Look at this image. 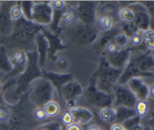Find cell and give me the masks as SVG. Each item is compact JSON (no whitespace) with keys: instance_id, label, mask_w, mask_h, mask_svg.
I'll return each instance as SVG.
<instances>
[{"instance_id":"cell-12","label":"cell","mask_w":154,"mask_h":130,"mask_svg":"<svg viewBox=\"0 0 154 130\" xmlns=\"http://www.w3.org/2000/svg\"><path fill=\"white\" fill-rule=\"evenodd\" d=\"M128 37L125 34H120L116 37L115 42L117 46L123 47L128 43Z\"/></svg>"},{"instance_id":"cell-10","label":"cell","mask_w":154,"mask_h":130,"mask_svg":"<svg viewBox=\"0 0 154 130\" xmlns=\"http://www.w3.org/2000/svg\"><path fill=\"white\" fill-rule=\"evenodd\" d=\"M130 41L131 44L132 45H135V46H138V45H141L143 42V36L142 35L140 34L139 32H135L134 34H132V36L130 37Z\"/></svg>"},{"instance_id":"cell-24","label":"cell","mask_w":154,"mask_h":130,"mask_svg":"<svg viewBox=\"0 0 154 130\" xmlns=\"http://www.w3.org/2000/svg\"><path fill=\"white\" fill-rule=\"evenodd\" d=\"M42 130H49V129H42Z\"/></svg>"},{"instance_id":"cell-4","label":"cell","mask_w":154,"mask_h":130,"mask_svg":"<svg viewBox=\"0 0 154 130\" xmlns=\"http://www.w3.org/2000/svg\"><path fill=\"white\" fill-rule=\"evenodd\" d=\"M149 110L148 102L145 99H138L135 105V111L137 116L142 118L147 115Z\"/></svg>"},{"instance_id":"cell-19","label":"cell","mask_w":154,"mask_h":130,"mask_svg":"<svg viewBox=\"0 0 154 130\" xmlns=\"http://www.w3.org/2000/svg\"><path fill=\"white\" fill-rule=\"evenodd\" d=\"M107 48H108V51L111 53L115 52L116 50H117V46H116L115 44L110 43L108 44V46H107Z\"/></svg>"},{"instance_id":"cell-9","label":"cell","mask_w":154,"mask_h":130,"mask_svg":"<svg viewBox=\"0 0 154 130\" xmlns=\"http://www.w3.org/2000/svg\"><path fill=\"white\" fill-rule=\"evenodd\" d=\"M23 15V10L21 7L18 5L12 6L10 10V16L13 20H17L20 19Z\"/></svg>"},{"instance_id":"cell-1","label":"cell","mask_w":154,"mask_h":130,"mask_svg":"<svg viewBox=\"0 0 154 130\" xmlns=\"http://www.w3.org/2000/svg\"><path fill=\"white\" fill-rule=\"evenodd\" d=\"M75 117V120H77L78 123L86 124L93 118V114L89 110L83 108H77L70 110Z\"/></svg>"},{"instance_id":"cell-16","label":"cell","mask_w":154,"mask_h":130,"mask_svg":"<svg viewBox=\"0 0 154 130\" xmlns=\"http://www.w3.org/2000/svg\"><path fill=\"white\" fill-rule=\"evenodd\" d=\"M66 5V2L64 1H54L53 2V6L57 10H63Z\"/></svg>"},{"instance_id":"cell-22","label":"cell","mask_w":154,"mask_h":130,"mask_svg":"<svg viewBox=\"0 0 154 130\" xmlns=\"http://www.w3.org/2000/svg\"><path fill=\"white\" fill-rule=\"evenodd\" d=\"M87 130H102L101 128L99 127L97 125H91L90 126H89L88 129Z\"/></svg>"},{"instance_id":"cell-21","label":"cell","mask_w":154,"mask_h":130,"mask_svg":"<svg viewBox=\"0 0 154 130\" xmlns=\"http://www.w3.org/2000/svg\"><path fill=\"white\" fill-rule=\"evenodd\" d=\"M148 93H149V96H150V98L154 99V84H151V85L149 87Z\"/></svg>"},{"instance_id":"cell-8","label":"cell","mask_w":154,"mask_h":130,"mask_svg":"<svg viewBox=\"0 0 154 130\" xmlns=\"http://www.w3.org/2000/svg\"><path fill=\"white\" fill-rule=\"evenodd\" d=\"M61 122L63 125L69 126L75 122V117L70 111H66L61 116Z\"/></svg>"},{"instance_id":"cell-20","label":"cell","mask_w":154,"mask_h":130,"mask_svg":"<svg viewBox=\"0 0 154 130\" xmlns=\"http://www.w3.org/2000/svg\"><path fill=\"white\" fill-rule=\"evenodd\" d=\"M111 130H125V129L121 124H119V123H114V124L111 126Z\"/></svg>"},{"instance_id":"cell-14","label":"cell","mask_w":154,"mask_h":130,"mask_svg":"<svg viewBox=\"0 0 154 130\" xmlns=\"http://www.w3.org/2000/svg\"><path fill=\"white\" fill-rule=\"evenodd\" d=\"M14 60L17 64H23L25 61V56L22 51H17L14 54Z\"/></svg>"},{"instance_id":"cell-18","label":"cell","mask_w":154,"mask_h":130,"mask_svg":"<svg viewBox=\"0 0 154 130\" xmlns=\"http://www.w3.org/2000/svg\"><path fill=\"white\" fill-rule=\"evenodd\" d=\"M145 43L146 46H147V48L149 50H151V51L154 50V39H150V40L148 41H145Z\"/></svg>"},{"instance_id":"cell-6","label":"cell","mask_w":154,"mask_h":130,"mask_svg":"<svg viewBox=\"0 0 154 130\" xmlns=\"http://www.w3.org/2000/svg\"><path fill=\"white\" fill-rule=\"evenodd\" d=\"M99 25L102 30L107 31L112 28L114 25V20L112 17L109 16H102L99 19Z\"/></svg>"},{"instance_id":"cell-25","label":"cell","mask_w":154,"mask_h":130,"mask_svg":"<svg viewBox=\"0 0 154 130\" xmlns=\"http://www.w3.org/2000/svg\"><path fill=\"white\" fill-rule=\"evenodd\" d=\"M125 130H126V129H125Z\"/></svg>"},{"instance_id":"cell-11","label":"cell","mask_w":154,"mask_h":130,"mask_svg":"<svg viewBox=\"0 0 154 130\" xmlns=\"http://www.w3.org/2000/svg\"><path fill=\"white\" fill-rule=\"evenodd\" d=\"M33 115H34L35 118L39 121H42V120H45L48 118L45 111L42 108H35L34 110V112H33Z\"/></svg>"},{"instance_id":"cell-15","label":"cell","mask_w":154,"mask_h":130,"mask_svg":"<svg viewBox=\"0 0 154 130\" xmlns=\"http://www.w3.org/2000/svg\"><path fill=\"white\" fill-rule=\"evenodd\" d=\"M143 39H145V41L150 40V39H154V31L150 29H147L144 30L143 32Z\"/></svg>"},{"instance_id":"cell-13","label":"cell","mask_w":154,"mask_h":130,"mask_svg":"<svg viewBox=\"0 0 154 130\" xmlns=\"http://www.w3.org/2000/svg\"><path fill=\"white\" fill-rule=\"evenodd\" d=\"M62 20L66 23H70L74 20V14L70 11H65L62 14Z\"/></svg>"},{"instance_id":"cell-23","label":"cell","mask_w":154,"mask_h":130,"mask_svg":"<svg viewBox=\"0 0 154 130\" xmlns=\"http://www.w3.org/2000/svg\"><path fill=\"white\" fill-rule=\"evenodd\" d=\"M1 90H2V84L0 83V93H1Z\"/></svg>"},{"instance_id":"cell-17","label":"cell","mask_w":154,"mask_h":130,"mask_svg":"<svg viewBox=\"0 0 154 130\" xmlns=\"http://www.w3.org/2000/svg\"><path fill=\"white\" fill-rule=\"evenodd\" d=\"M66 130H83L81 125L78 123H74L66 127Z\"/></svg>"},{"instance_id":"cell-3","label":"cell","mask_w":154,"mask_h":130,"mask_svg":"<svg viewBox=\"0 0 154 130\" xmlns=\"http://www.w3.org/2000/svg\"><path fill=\"white\" fill-rule=\"evenodd\" d=\"M48 117H54L59 114L60 111V106L56 101L51 100L47 102L43 108Z\"/></svg>"},{"instance_id":"cell-7","label":"cell","mask_w":154,"mask_h":130,"mask_svg":"<svg viewBox=\"0 0 154 130\" xmlns=\"http://www.w3.org/2000/svg\"><path fill=\"white\" fill-rule=\"evenodd\" d=\"M11 112L8 107L0 105V122L5 123L10 119Z\"/></svg>"},{"instance_id":"cell-2","label":"cell","mask_w":154,"mask_h":130,"mask_svg":"<svg viewBox=\"0 0 154 130\" xmlns=\"http://www.w3.org/2000/svg\"><path fill=\"white\" fill-rule=\"evenodd\" d=\"M99 116L104 121L113 123L114 122H115L116 119H117V111L115 108H104L100 111Z\"/></svg>"},{"instance_id":"cell-5","label":"cell","mask_w":154,"mask_h":130,"mask_svg":"<svg viewBox=\"0 0 154 130\" xmlns=\"http://www.w3.org/2000/svg\"><path fill=\"white\" fill-rule=\"evenodd\" d=\"M135 12L129 8H123L120 9V12H119V17H120V20L126 22H131L135 18Z\"/></svg>"}]
</instances>
